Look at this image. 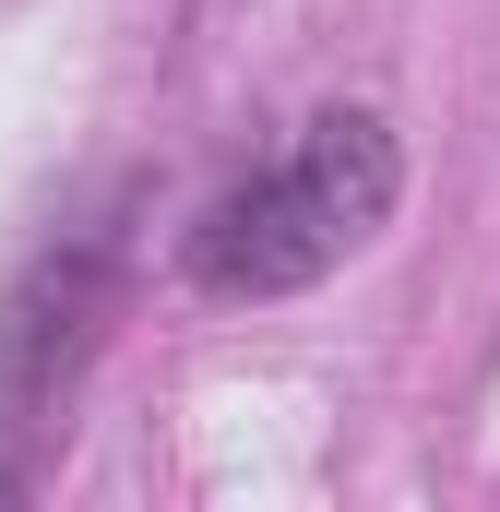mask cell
<instances>
[{"mask_svg": "<svg viewBox=\"0 0 500 512\" xmlns=\"http://www.w3.org/2000/svg\"><path fill=\"white\" fill-rule=\"evenodd\" d=\"M393 203V143L381 120H310L250 191H227L191 239V274L227 286V298H274V286H310L322 262H346Z\"/></svg>", "mask_w": 500, "mask_h": 512, "instance_id": "obj_1", "label": "cell"}]
</instances>
